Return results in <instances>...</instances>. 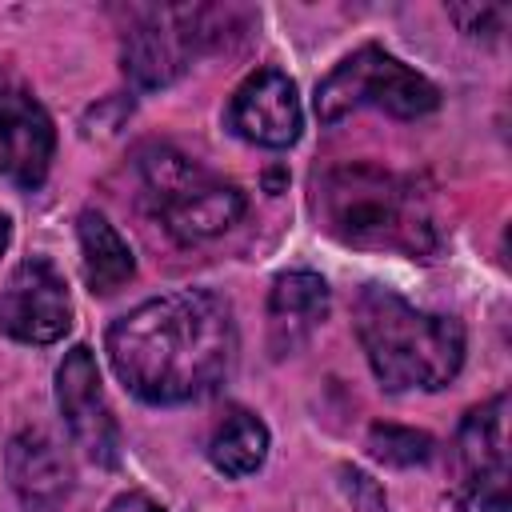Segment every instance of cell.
<instances>
[{"label":"cell","mask_w":512,"mask_h":512,"mask_svg":"<svg viewBox=\"0 0 512 512\" xmlns=\"http://www.w3.org/2000/svg\"><path fill=\"white\" fill-rule=\"evenodd\" d=\"M108 360L120 384L144 404L200 400L236 364L232 308L208 288L144 300L108 328Z\"/></svg>","instance_id":"cell-1"},{"label":"cell","mask_w":512,"mask_h":512,"mask_svg":"<svg viewBox=\"0 0 512 512\" xmlns=\"http://www.w3.org/2000/svg\"><path fill=\"white\" fill-rule=\"evenodd\" d=\"M312 212L332 240L364 252L432 260L444 244L440 220L416 180L368 160L324 168L312 184Z\"/></svg>","instance_id":"cell-2"},{"label":"cell","mask_w":512,"mask_h":512,"mask_svg":"<svg viewBox=\"0 0 512 512\" xmlns=\"http://www.w3.org/2000/svg\"><path fill=\"white\" fill-rule=\"evenodd\" d=\"M356 340L388 392L444 388L464 364V328L452 316L424 312L392 288L368 284L352 308Z\"/></svg>","instance_id":"cell-3"},{"label":"cell","mask_w":512,"mask_h":512,"mask_svg":"<svg viewBox=\"0 0 512 512\" xmlns=\"http://www.w3.org/2000/svg\"><path fill=\"white\" fill-rule=\"evenodd\" d=\"M140 172H144V188H148L164 228L184 244L212 240L244 216V192L236 184L212 176L208 168H200L196 160H188L176 148L144 152Z\"/></svg>","instance_id":"cell-4"},{"label":"cell","mask_w":512,"mask_h":512,"mask_svg":"<svg viewBox=\"0 0 512 512\" xmlns=\"http://www.w3.org/2000/svg\"><path fill=\"white\" fill-rule=\"evenodd\" d=\"M440 104V92L432 80H424L404 60L388 56L384 48H360L344 56L316 88V116L324 124H336L352 116L356 108H380L400 120L428 116Z\"/></svg>","instance_id":"cell-5"},{"label":"cell","mask_w":512,"mask_h":512,"mask_svg":"<svg viewBox=\"0 0 512 512\" xmlns=\"http://www.w3.org/2000/svg\"><path fill=\"white\" fill-rule=\"evenodd\" d=\"M228 8H144L124 32V72L140 88L172 84L200 48L220 44Z\"/></svg>","instance_id":"cell-6"},{"label":"cell","mask_w":512,"mask_h":512,"mask_svg":"<svg viewBox=\"0 0 512 512\" xmlns=\"http://www.w3.org/2000/svg\"><path fill=\"white\" fill-rule=\"evenodd\" d=\"M452 496L460 512H508V396L472 408L452 440Z\"/></svg>","instance_id":"cell-7"},{"label":"cell","mask_w":512,"mask_h":512,"mask_svg":"<svg viewBox=\"0 0 512 512\" xmlns=\"http://www.w3.org/2000/svg\"><path fill=\"white\" fill-rule=\"evenodd\" d=\"M56 408L72 436V444L100 468H112L120 460V424L108 408L100 368L92 348L76 344L60 368H56Z\"/></svg>","instance_id":"cell-8"},{"label":"cell","mask_w":512,"mask_h":512,"mask_svg":"<svg viewBox=\"0 0 512 512\" xmlns=\"http://www.w3.org/2000/svg\"><path fill=\"white\" fill-rule=\"evenodd\" d=\"M68 328L72 300L64 276L44 256L20 260L0 292V332L20 344H56Z\"/></svg>","instance_id":"cell-9"},{"label":"cell","mask_w":512,"mask_h":512,"mask_svg":"<svg viewBox=\"0 0 512 512\" xmlns=\"http://www.w3.org/2000/svg\"><path fill=\"white\" fill-rule=\"evenodd\" d=\"M56 152V128L44 104L24 80L0 72V176L20 188H36L48 176Z\"/></svg>","instance_id":"cell-10"},{"label":"cell","mask_w":512,"mask_h":512,"mask_svg":"<svg viewBox=\"0 0 512 512\" xmlns=\"http://www.w3.org/2000/svg\"><path fill=\"white\" fill-rule=\"evenodd\" d=\"M300 96L280 68H256L228 100V128L260 148H288L300 136Z\"/></svg>","instance_id":"cell-11"},{"label":"cell","mask_w":512,"mask_h":512,"mask_svg":"<svg viewBox=\"0 0 512 512\" xmlns=\"http://www.w3.org/2000/svg\"><path fill=\"white\" fill-rule=\"evenodd\" d=\"M4 468L24 512H60L72 496V464L64 448L40 428H24L8 440Z\"/></svg>","instance_id":"cell-12"},{"label":"cell","mask_w":512,"mask_h":512,"mask_svg":"<svg viewBox=\"0 0 512 512\" xmlns=\"http://www.w3.org/2000/svg\"><path fill=\"white\" fill-rule=\"evenodd\" d=\"M328 316V284L316 272H284L268 292V348L276 360L300 352Z\"/></svg>","instance_id":"cell-13"},{"label":"cell","mask_w":512,"mask_h":512,"mask_svg":"<svg viewBox=\"0 0 512 512\" xmlns=\"http://www.w3.org/2000/svg\"><path fill=\"white\" fill-rule=\"evenodd\" d=\"M76 236H80V264H84L88 288L96 296L120 292L136 272V260H132V248L124 244V236L108 224L104 212H92V208L80 212Z\"/></svg>","instance_id":"cell-14"},{"label":"cell","mask_w":512,"mask_h":512,"mask_svg":"<svg viewBox=\"0 0 512 512\" xmlns=\"http://www.w3.org/2000/svg\"><path fill=\"white\" fill-rule=\"evenodd\" d=\"M268 456V428L248 408H228L208 440V460L224 476H252Z\"/></svg>","instance_id":"cell-15"},{"label":"cell","mask_w":512,"mask_h":512,"mask_svg":"<svg viewBox=\"0 0 512 512\" xmlns=\"http://www.w3.org/2000/svg\"><path fill=\"white\" fill-rule=\"evenodd\" d=\"M368 452L380 464L412 468V464H424L432 456V436L416 432V428H400V424H372L368 428Z\"/></svg>","instance_id":"cell-16"},{"label":"cell","mask_w":512,"mask_h":512,"mask_svg":"<svg viewBox=\"0 0 512 512\" xmlns=\"http://www.w3.org/2000/svg\"><path fill=\"white\" fill-rule=\"evenodd\" d=\"M340 492L348 496L352 512H388L384 488L360 468H340Z\"/></svg>","instance_id":"cell-17"},{"label":"cell","mask_w":512,"mask_h":512,"mask_svg":"<svg viewBox=\"0 0 512 512\" xmlns=\"http://www.w3.org/2000/svg\"><path fill=\"white\" fill-rule=\"evenodd\" d=\"M448 16H452L468 36H492V32H500L504 8H496V4H456V8H448Z\"/></svg>","instance_id":"cell-18"},{"label":"cell","mask_w":512,"mask_h":512,"mask_svg":"<svg viewBox=\"0 0 512 512\" xmlns=\"http://www.w3.org/2000/svg\"><path fill=\"white\" fill-rule=\"evenodd\" d=\"M108 512H164L148 492H120L112 504H108Z\"/></svg>","instance_id":"cell-19"},{"label":"cell","mask_w":512,"mask_h":512,"mask_svg":"<svg viewBox=\"0 0 512 512\" xmlns=\"http://www.w3.org/2000/svg\"><path fill=\"white\" fill-rule=\"evenodd\" d=\"M8 236H12V224H8V216H0V252L8 248Z\"/></svg>","instance_id":"cell-20"}]
</instances>
